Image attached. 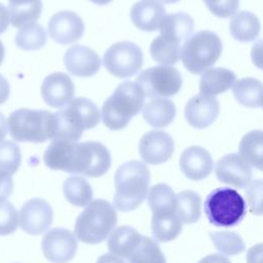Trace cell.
Segmentation results:
<instances>
[{
  "label": "cell",
  "instance_id": "obj_1",
  "mask_svg": "<svg viewBox=\"0 0 263 263\" xmlns=\"http://www.w3.org/2000/svg\"><path fill=\"white\" fill-rule=\"evenodd\" d=\"M150 173L145 163L132 160L121 164L114 176L113 206L121 212L136 210L147 197Z\"/></svg>",
  "mask_w": 263,
  "mask_h": 263
},
{
  "label": "cell",
  "instance_id": "obj_2",
  "mask_svg": "<svg viewBox=\"0 0 263 263\" xmlns=\"http://www.w3.org/2000/svg\"><path fill=\"white\" fill-rule=\"evenodd\" d=\"M144 101L145 93L136 82L120 83L103 104L102 120L104 124L112 130L124 128L130 118L141 111Z\"/></svg>",
  "mask_w": 263,
  "mask_h": 263
},
{
  "label": "cell",
  "instance_id": "obj_3",
  "mask_svg": "<svg viewBox=\"0 0 263 263\" xmlns=\"http://www.w3.org/2000/svg\"><path fill=\"white\" fill-rule=\"evenodd\" d=\"M53 114L55 132L52 140L62 139L77 142L83 130L93 128L100 122L99 108L86 98H76Z\"/></svg>",
  "mask_w": 263,
  "mask_h": 263
},
{
  "label": "cell",
  "instance_id": "obj_4",
  "mask_svg": "<svg viewBox=\"0 0 263 263\" xmlns=\"http://www.w3.org/2000/svg\"><path fill=\"white\" fill-rule=\"evenodd\" d=\"M116 223L114 206L105 199H95L77 217L74 235L85 243H100L110 235Z\"/></svg>",
  "mask_w": 263,
  "mask_h": 263
},
{
  "label": "cell",
  "instance_id": "obj_5",
  "mask_svg": "<svg viewBox=\"0 0 263 263\" xmlns=\"http://www.w3.org/2000/svg\"><path fill=\"white\" fill-rule=\"evenodd\" d=\"M7 128L11 138L16 142L43 143L53 139L54 114L46 110L21 108L9 114Z\"/></svg>",
  "mask_w": 263,
  "mask_h": 263
},
{
  "label": "cell",
  "instance_id": "obj_6",
  "mask_svg": "<svg viewBox=\"0 0 263 263\" xmlns=\"http://www.w3.org/2000/svg\"><path fill=\"white\" fill-rule=\"evenodd\" d=\"M204 213L211 224L217 227H232L243 220L247 203L235 189L216 188L205 198Z\"/></svg>",
  "mask_w": 263,
  "mask_h": 263
},
{
  "label": "cell",
  "instance_id": "obj_7",
  "mask_svg": "<svg viewBox=\"0 0 263 263\" xmlns=\"http://www.w3.org/2000/svg\"><path fill=\"white\" fill-rule=\"evenodd\" d=\"M222 52L220 37L212 31H199L183 44L181 59L184 67L192 74H199L213 66Z\"/></svg>",
  "mask_w": 263,
  "mask_h": 263
},
{
  "label": "cell",
  "instance_id": "obj_8",
  "mask_svg": "<svg viewBox=\"0 0 263 263\" xmlns=\"http://www.w3.org/2000/svg\"><path fill=\"white\" fill-rule=\"evenodd\" d=\"M136 83L143 89L145 97L166 98L175 96L182 86V76L171 66L151 67L142 71Z\"/></svg>",
  "mask_w": 263,
  "mask_h": 263
},
{
  "label": "cell",
  "instance_id": "obj_9",
  "mask_svg": "<svg viewBox=\"0 0 263 263\" xmlns=\"http://www.w3.org/2000/svg\"><path fill=\"white\" fill-rule=\"evenodd\" d=\"M111 165L107 147L95 141L77 143L71 174L98 178L105 175Z\"/></svg>",
  "mask_w": 263,
  "mask_h": 263
},
{
  "label": "cell",
  "instance_id": "obj_10",
  "mask_svg": "<svg viewBox=\"0 0 263 263\" xmlns=\"http://www.w3.org/2000/svg\"><path fill=\"white\" fill-rule=\"evenodd\" d=\"M103 63L107 71L113 76L128 78L142 68L143 53L137 44L129 41H119L107 49Z\"/></svg>",
  "mask_w": 263,
  "mask_h": 263
},
{
  "label": "cell",
  "instance_id": "obj_11",
  "mask_svg": "<svg viewBox=\"0 0 263 263\" xmlns=\"http://www.w3.org/2000/svg\"><path fill=\"white\" fill-rule=\"evenodd\" d=\"M77 238L66 228H52L42 238L41 248L44 257L51 263H68L77 251Z\"/></svg>",
  "mask_w": 263,
  "mask_h": 263
},
{
  "label": "cell",
  "instance_id": "obj_12",
  "mask_svg": "<svg viewBox=\"0 0 263 263\" xmlns=\"http://www.w3.org/2000/svg\"><path fill=\"white\" fill-rule=\"evenodd\" d=\"M53 212L49 203L42 198H32L26 201L18 213L21 228L32 235L45 232L51 225Z\"/></svg>",
  "mask_w": 263,
  "mask_h": 263
},
{
  "label": "cell",
  "instance_id": "obj_13",
  "mask_svg": "<svg viewBox=\"0 0 263 263\" xmlns=\"http://www.w3.org/2000/svg\"><path fill=\"white\" fill-rule=\"evenodd\" d=\"M174 150L173 138L162 130H150L139 142V154L149 164H160L167 161Z\"/></svg>",
  "mask_w": 263,
  "mask_h": 263
},
{
  "label": "cell",
  "instance_id": "obj_14",
  "mask_svg": "<svg viewBox=\"0 0 263 263\" xmlns=\"http://www.w3.org/2000/svg\"><path fill=\"white\" fill-rule=\"evenodd\" d=\"M84 32L82 18L73 11L63 10L54 13L48 22V34L59 44L67 45L76 42Z\"/></svg>",
  "mask_w": 263,
  "mask_h": 263
},
{
  "label": "cell",
  "instance_id": "obj_15",
  "mask_svg": "<svg viewBox=\"0 0 263 263\" xmlns=\"http://www.w3.org/2000/svg\"><path fill=\"white\" fill-rule=\"evenodd\" d=\"M216 176L222 183L245 188L252 179L251 165L237 153L222 156L216 165Z\"/></svg>",
  "mask_w": 263,
  "mask_h": 263
},
{
  "label": "cell",
  "instance_id": "obj_16",
  "mask_svg": "<svg viewBox=\"0 0 263 263\" xmlns=\"http://www.w3.org/2000/svg\"><path fill=\"white\" fill-rule=\"evenodd\" d=\"M220 105L212 96L197 95L189 99L185 106V118L194 128L202 129L210 126L218 117Z\"/></svg>",
  "mask_w": 263,
  "mask_h": 263
},
{
  "label": "cell",
  "instance_id": "obj_17",
  "mask_svg": "<svg viewBox=\"0 0 263 263\" xmlns=\"http://www.w3.org/2000/svg\"><path fill=\"white\" fill-rule=\"evenodd\" d=\"M75 86L72 79L65 73L54 72L46 76L41 85L44 102L52 108L68 105L74 98Z\"/></svg>",
  "mask_w": 263,
  "mask_h": 263
},
{
  "label": "cell",
  "instance_id": "obj_18",
  "mask_svg": "<svg viewBox=\"0 0 263 263\" xmlns=\"http://www.w3.org/2000/svg\"><path fill=\"white\" fill-rule=\"evenodd\" d=\"M64 65L72 75L90 77L100 70L101 60L91 48L84 45H74L66 51Z\"/></svg>",
  "mask_w": 263,
  "mask_h": 263
},
{
  "label": "cell",
  "instance_id": "obj_19",
  "mask_svg": "<svg viewBox=\"0 0 263 263\" xmlns=\"http://www.w3.org/2000/svg\"><path fill=\"white\" fill-rule=\"evenodd\" d=\"M180 168L190 180L200 181L210 176L214 161L208 150L200 146H191L183 151L180 156Z\"/></svg>",
  "mask_w": 263,
  "mask_h": 263
},
{
  "label": "cell",
  "instance_id": "obj_20",
  "mask_svg": "<svg viewBox=\"0 0 263 263\" xmlns=\"http://www.w3.org/2000/svg\"><path fill=\"white\" fill-rule=\"evenodd\" d=\"M193 29V20L185 12H176L164 15L158 28L160 31L159 36L164 41L175 45H180L185 42L191 36Z\"/></svg>",
  "mask_w": 263,
  "mask_h": 263
},
{
  "label": "cell",
  "instance_id": "obj_21",
  "mask_svg": "<svg viewBox=\"0 0 263 263\" xmlns=\"http://www.w3.org/2000/svg\"><path fill=\"white\" fill-rule=\"evenodd\" d=\"M165 15V9L161 3L153 0H141L136 2L130 9L133 24L143 31H156Z\"/></svg>",
  "mask_w": 263,
  "mask_h": 263
},
{
  "label": "cell",
  "instance_id": "obj_22",
  "mask_svg": "<svg viewBox=\"0 0 263 263\" xmlns=\"http://www.w3.org/2000/svg\"><path fill=\"white\" fill-rule=\"evenodd\" d=\"M142 236L130 226L117 227L113 229L108 238V250L112 255L121 259H127L141 242Z\"/></svg>",
  "mask_w": 263,
  "mask_h": 263
},
{
  "label": "cell",
  "instance_id": "obj_23",
  "mask_svg": "<svg viewBox=\"0 0 263 263\" xmlns=\"http://www.w3.org/2000/svg\"><path fill=\"white\" fill-rule=\"evenodd\" d=\"M235 79V74L229 69L220 67L206 69L200 77V93L215 97L232 87Z\"/></svg>",
  "mask_w": 263,
  "mask_h": 263
},
{
  "label": "cell",
  "instance_id": "obj_24",
  "mask_svg": "<svg viewBox=\"0 0 263 263\" xmlns=\"http://www.w3.org/2000/svg\"><path fill=\"white\" fill-rule=\"evenodd\" d=\"M176 116L175 104L165 98L151 99L143 109L145 121L153 127L168 125Z\"/></svg>",
  "mask_w": 263,
  "mask_h": 263
},
{
  "label": "cell",
  "instance_id": "obj_25",
  "mask_svg": "<svg viewBox=\"0 0 263 263\" xmlns=\"http://www.w3.org/2000/svg\"><path fill=\"white\" fill-rule=\"evenodd\" d=\"M151 231L153 237L161 242L175 239L182 230V223L176 212L152 213Z\"/></svg>",
  "mask_w": 263,
  "mask_h": 263
},
{
  "label": "cell",
  "instance_id": "obj_26",
  "mask_svg": "<svg viewBox=\"0 0 263 263\" xmlns=\"http://www.w3.org/2000/svg\"><path fill=\"white\" fill-rule=\"evenodd\" d=\"M231 36L240 42L255 40L260 32L258 17L250 11H239L234 14L229 23Z\"/></svg>",
  "mask_w": 263,
  "mask_h": 263
},
{
  "label": "cell",
  "instance_id": "obj_27",
  "mask_svg": "<svg viewBox=\"0 0 263 263\" xmlns=\"http://www.w3.org/2000/svg\"><path fill=\"white\" fill-rule=\"evenodd\" d=\"M232 92L236 101L250 108L262 106V82L256 78H241L232 85Z\"/></svg>",
  "mask_w": 263,
  "mask_h": 263
},
{
  "label": "cell",
  "instance_id": "obj_28",
  "mask_svg": "<svg viewBox=\"0 0 263 263\" xmlns=\"http://www.w3.org/2000/svg\"><path fill=\"white\" fill-rule=\"evenodd\" d=\"M176 212L181 223L193 224L200 219L201 197L192 190H184L176 195Z\"/></svg>",
  "mask_w": 263,
  "mask_h": 263
},
{
  "label": "cell",
  "instance_id": "obj_29",
  "mask_svg": "<svg viewBox=\"0 0 263 263\" xmlns=\"http://www.w3.org/2000/svg\"><path fill=\"white\" fill-rule=\"evenodd\" d=\"M65 198L75 206H86L91 202L92 189L82 177H69L63 184Z\"/></svg>",
  "mask_w": 263,
  "mask_h": 263
},
{
  "label": "cell",
  "instance_id": "obj_30",
  "mask_svg": "<svg viewBox=\"0 0 263 263\" xmlns=\"http://www.w3.org/2000/svg\"><path fill=\"white\" fill-rule=\"evenodd\" d=\"M239 155L250 165L262 170V130L255 129L245 135L239 143Z\"/></svg>",
  "mask_w": 263,
  "mask_h": 263
},
{
  "label": "cell",
  "instance_id": "obj_31",
  "mask_svg": "<svg viewBox=\"0 0 263 263\" xmlns=\"http://www.w3.org/2000/svg\"><path fill=\"white\" fill-rule=\"evenodd\" d=\"M14 42L23 50H38L46 43L45 30L37 23L25 25L18 29Z\"/></svg>",
  "mask_w": 263,
  "mask_h": 263
},
{
  "label": "cell",
  "instance_id": "obj_32",
  "mask_svg": "<svg viewBox=\"0 0 263 263\" xmlns=\"http://www.w3.org/2000/svg\"><path fill=\"white\" fill-rule=\"evenodd\" d=\"M147 196L148 204L152 213L176 212V194L168 185L162 183L154 185L149 189Z\"/></svg>",
  "mask_w": 263,
  "mask_h": 263
},
{
  "label": "cell",
  "instance_id": "obj_33",
  "mask_svg": "<svg viewBox=\"0 0 263 263\" xmlns=\"http://www.w3.org/2000/svg\"><path fill=\"white\" fill-rule=\"evenodd\" d=\"M126 260L128 263H166L159 246L147 236H142L141 242Z\"/></svg>",
  "mask_w": 263,
  "mask_h": 263
},
{
  "label": "cell",
  "instance_id": "obj_34",
  "mask_svg": "<svg viewBox=\"0 0 263 263\" xmlns=\"http://www.w3.org/2000/svg\"><path fill=\"white\" fill-rule=\"evenodd\" d=\"M9 21L15 28H21L30 23H35L41 14L42 2L41 0H34L22 5H8Z\"/></svg>",
  "mask_w": 263,
  "mask_h": 263
},
{
  "label": "cell",
  "instance_id": "obj_35",
  "mask_svg": "<svg viewBox=\"0 0 263 263\" xmlns=\"http://www.w3.org/2000/svg\"><path fill=\"white\" fill-rule=\"evenodd\" d=\"M215 248L226 256H234L246 250L245 242L240 235L233 231H217L210 233Z\"/></svg>",
  "mask_w": 263,
  "mask_h": 263
},
{
  "label": "cell",
  "instance_id": "obj_36",
  "mask_svg": "<svg viewBox=\"0 0 263 263\" xmlns=\"http://www.w3.org/2000/svg\"><path fill=\"white\" fill-rule=\"evenodd\" d=\"M182 47L164 41L160 36H157L150 45V53L154 61L162 66L176 64L181 58Z\"/></svg>",
  "mask_w": 263,
  "mask_h": 263
},
{
  "label": "cell",
  "instance_id": "obj_37",
  "mask_svg": "<svg viewBox=\"0 0 263 263\" xmlns=\"http://www.w3.org/2000/svg\"><path fill=\"white\" fill-rule=\"evenodd\" d=\"M22 154L20 147L12 141L0 142V172L13 175L20 167Z\"/></svg>",
  "mask_w": 263,
  "mask_h": 263
},
{
  "label": "cell",
  "instance_id": "obj_38",
  "mask_svg": "<svg viewBox=\"0 0 263 263\" xmlns=\"http://www.w3.org/2000/svg\"><path fill=\"white\" fill-rule=\"evenodd\" d=\"M18 225V213L7 200L0 201V235L13 233Z\"/></svg>",
  "mask_w": 263,
  "mask_h": 263
},
{
  "label": "cell",
  "instance_id": "obj_39",
  "mask_svg": "<svg viewBox=\"0 0 263 263\" xmlns=\"http://www.w3.org/2000/svg\"><path fill=\"white\" fill-rule=\"evenodd\" d=\"M209 10L218 17L234 15L239 6V0H203Z\"/></svg>",
  "mask_w": 263,
  "mask_h": 263
},
{
  "label": "cell",
  "instance_id": "obj_40",
  "mask_svg": "<svg viewBox=\"0 0 263 263\" xmlns=\"http://www.w3.org/2000/svg\"><path fill=\"white\" fill-rule=\"evenodd\" d=\"M262 189H263L262 180L251 181L246 186V195H247L248 204L250 206L251 212L254 215L262 214Z\"/></svg>",
  "mask_w": 263,
  "mask_h": 263
},
{
  "label": "cell",
  "instance_id": "obj_41",
  "mask_svg": "<svg viewBox=\"0 0 263 263\" xmlns=\"http://www.w3.org/2000/svg\"><path fill=\"white\" fill-rule=\"evenodd\" d=\"M13 182L9 174L0 172V201L6 200L12 193Z\"/></svg>",
  "mask_w": 263,
  "mask_h": 263
},
{
  "label": "cell",
  "instance_id": "obj_42",
  "mask_svg": "<svg viewBox=\"0 0 263 263\" xmlns=\"http://www.w3.org/2000/svg\"><path fill=\"white\" fill-rule=\"evenodd\" d=\"M262 262V243L252 247L248 251L247 263H261Z\"/></svg>",
  "mask_w": 263,
  "mask_h": 263
},
{
  "label": "cell",
  "instance_id": "obj_43",
  "mask_svg": "<svg viewBox=\"0 0 263 263\" xmlns=\"http://www.w3.org/2000/svg\"><path fill=\"white\" fill-rule=\"evenodd\" d=\"M10 93V85L7 79L0 74V105L5 103Z\"/></svg>",
  "mask_w": 263,
  "mask_h": 263
},
{
  "label": "cell",
  "instance_id": "obj_44",
  "mask_svg": "<svg viewBox=\"0 0 263 263\" xmlns=\"http://www.w3.org/2000/svg\"><path fill=\"white\" fill-rule=\"evenodd\" d=\"M10 21H9V12L6 6L0 3V34L4 33L8 28Z\"/></svg>",
  "mask_w": 263,
  "mask_h": 263
},
{
  "label": "cell",
  "instance_id": "obj_45",
  "mask_svg": "<svg viewBox=\"0 0 263 263\" xmlns=\"http://www.w3.org/2000/svg\"><path fill=\"white\" fill-rule=\"evenodd\" d=\"M197 263H231L229 259L223 255L220 254H213L208 255L203 257L201 260H199Z\"/></svg>",
  "mask_w": 263,
  "mask_h": 263
},
{
  "label": "cell",
  "instance_id": "obj_46",
  "mask_svg": "<svg viewBox=\"0 0 263 263\" xmlns=\"http://www.w3.org/2000/svg\"><path fill=\"white\" fill-rule=\"evenodd\" d=\"M97 263H124L123 259L112 255V254H105L102 255L98 260Z\"/></svg>",
  "mask_w": 263,
  "mask_h": 263
},
{
  "label": "cell",
  "instance_id": "obj_47",
  "mask_svg": "<svg viewBox=\"0 0 263 263\" xmlns=\"http://www.w3.org/2000/svg\"><path fill=\"white\" fill-rule=\"evenodd\" d=\"M7 135V123L5 116L0 112V142L3 141V139Z\"/></svg>",
  "mask_w": 263,
  "mask_h": 263
},
{
  "label": "cell",
  "instance_id": "obj_48",
  "mask_svg": "<svg viewBox=\"0 0 263 263\" xmlns=\"http://www.w3.org/2000/svg\"><path fill=\"white\" fill-rule=\"evenodd\" d=\"M9 5H22V4H27L30 3L34 0H8Z\"/></svg>",
  "mask_w": 263,
  "mask_h": 263
},
{
  "label": "cell",
  "instance_id": "obj_49",
  "mask_svg": "<svg viewBox=\"0 0 263 263\" xmlns=\"http://www.w3.org/2000/svg\"><path fill=\"white\" fill-rule=\"evenodd\" d=\"M4 57H5V47L2 43V41L0 40V65L2 64V62L4 60Z\"/></svg>",
  "mask_w": 263,
  "mask_h": 263
},
{
  "label": "cell",
  "instance_id": "obj_50",
  "mask_svg": "<svg viewBox=\"0 0 263 263\" xmlns=\"http://www.w3.org/2000/svg\"><path fill=\"white\" fill-rule=\"evenodd\" d=\"M89 1H91L95 4H98V5H106V4L110 3L112 0H89Z\"/></svg>",
  "mask_w": 263,
  "mask_h": 263
},
{
  "label": "cell",
  "instance_id": "obj_51",
  "mask_svg": "<svg viewBox=\"0 0 263 263\" xmlns=\"http://www.w3.org/2000/svg\"><path fill=\"white\" fill-rule=\"evenodd\" d=\"M155 1H157V2H161V3H165V4H170V3H176V2H178V1H180V0H155Z\"/></svg>",
  "mask_w": 263,
  "mask_h": 263
}]
</instances>
